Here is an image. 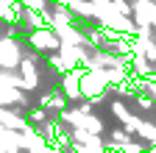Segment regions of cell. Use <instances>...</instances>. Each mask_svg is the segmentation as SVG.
<instances>
[{"instance_id": "1", "label": "cell", "mask_w": 156, "mask_h": 153, "mask_svg": "<svg viewBox=\"0 0 156 153\" xmlns=\"http://www.w3.org/2000/svg\"><path fill=\"white\" fill-rule=\"evenodd\" d=\"M25 45H28L36 56H42V59L62 50V39L56 36V31H53V28H39V31H31V33L25 36Z\"/></svg>"}, {"instance_id": "2", "label": "cell", "mask_w": 156, "mask_h": 153, "mask_svg": "<svg viewBox=\"0 0 156 153\" xmlns=\"http://www.w3.org/2000/svg\"><path fill=\"white\" fill-rule=\"evenodd\" d=\"M109 92V75L106 70H84L81 75V98L92 100L98 95H106Z\"/></svg>"}, {"instance_id": "3", "label": "cell", "mask_w": 156, "mask_h": 153, "mask_svg": "<svg viewBox=\"0 0 156 153\" xmlns=\"http://www.w3.org/2000/svg\"><path fill=\"white\" fill-rule=\"evenodd\" d=\"M48 120H50V114H48L45 109H39V106H31V109L25 111V123H28L31 128H42Z\"/></svg>"}, {"instance_id": "4", "label": "cell", "mask_w": 156, "mask_h": 153, "mask_svg": "<svg viewBox=\"0 0 156 153\" xmlns=\"http://www.w3.org/2000/svg\"><path fill=\"white\" fill-rule=\"evenodd\" d=\"M112 9L120 14V17H134V9H131L128 0H112Z\"/></svg>"}, {"instance_id": "5", "label": "cell", "mask_w": 156, "mask_h": 153, "mask_svg": "<svg viewBox=\"0 0 156 153\" xmlns=\"http://www.w3.org/2000/svg\"><path fill=\"white\" fill-rule=\"evenodd\" d=\"M48 153H56V150H53V148H48Z\"/></svg>"}]
</instances>
